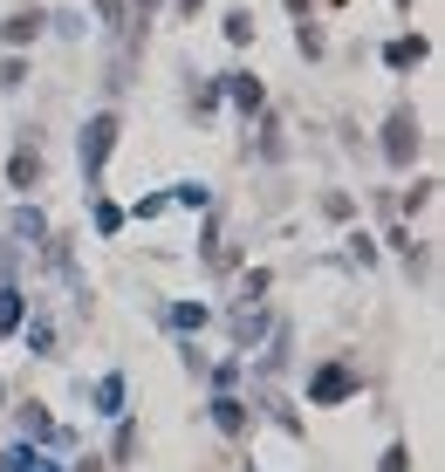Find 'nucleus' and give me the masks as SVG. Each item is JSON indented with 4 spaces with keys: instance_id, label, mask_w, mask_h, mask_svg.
Here are the masks:
<instances>
[{
    "instance_id": "nucleus-1",
    "label": "nucleus",
    "mask_w": 445,
    "mask_h": 472,
    "mask_svg": "<svg viewBox=\"0 0 445 472\" xmlns=\"http://www.w3.org/2000/svg\"><path fill=\"white\" fill-rule=\"evenodd\" d=\"M411 151H418V117H411V110H397V117H391V157L404 164Z\"/></svg>"
},
{
    "instance_id": "nucleus-2",
    "label": "nucleus",
    "mask_w": 445,
    "mask_h": 472,
    "mask_svg": "<svg viewBox=\"0 0 445 472\" xmlns=\"http://www.w3.org/2000/svg\"><path fill=\"white\" fill-rule=\"evenodd\" d=\"M110 144H117V117H96V124H89V171L104 164V151H110Z\"/></svg>"
},
{
    "instance_id": "nucleus-3",
    "label": "nucleus",
    "mask_w": 445,
    "mask_h": 472,
    "mask_svg": "<svg viewBox=\"0 0 445 472\" xmlns=\"http://www.w3.org/2000/svg\"><path fill=\"white\" fill-rule=\"evenodd\" d=\"M0 34H7V42H35V34H42V14H35V7H21V14H7V27H0Z\"/></svg>"
},
{
    "instance_id": "nucleus-4",
    "label": "nucleus",
    "mask_w": 445,
    "mask_h": 472,
    "mask_svg": "<svg viewBox=\"0 0 445 472\" xmlns=\"http://www.w3.org/2000/svg\"><path fill=\"white\" fill-rule=\"evenodd\" d=\"M342 391H349V377H342V369H322V377H315V397H322V404L342 397Z\"/></svg>"
},
{
    "instance_id": "nucleus-5",
    "label": "nucleus",
    "mask_w": 445,
    "mask_h": 472,
    "mask_svg": "<svg viewBox=\"0 0 445 472\" xmlns=\"http://www.w3.org/2000/svg\"><path fill=\"white\" fill-rule=\"evenodd\" d=\"M42 179V157H14V185H35Z\"/></svg>"
},
{
    "instance_id": "nucleus-6",
    "label": "nucleus",
    "mask_w": 445,
    "mask_h": 472,
    "mask_svg": "<svg viewBox=\"0 0 445 472\" xmlns=\"http://www.w3.org/2000/svg\"><path fill=\"white\" fill-rule=\"evenodd\" d=\"M418 55H425V42H391V62H397V69H404V62H418Z\"/></svg>"
},
{
    "instance_id": "nucleus-7",
    "label": "nucleus",
    "mask_w": 445,
    "mask_h": 472,
    "mask_svg": "<svg viewBox=\"0 0 445 472\" xmlns=\"http://www.w3.org/2000/svg\"><path fill=\"white\" fill-rule=\"evenodd\" d=\"M397 7H411V0H397Z\"/></svg>"
},
{
    "instance_id": "nucleus-8",
    "label": "nucleus",
    "mask_w": 445,
    "mask_h": 472,
    "mask_svg": "<svg viewBox=\"0 0 445 472\" xmlns=\"http://www.w3.org/2000/svg\"><path fill=\"white\" fill-rule=\"evenodd\" d=\"M185 7H192V0H185Z\"/></svg>"
}]
</instances>
